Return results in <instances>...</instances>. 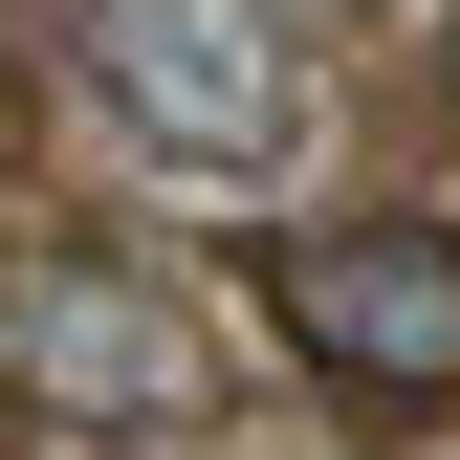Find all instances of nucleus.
I'll return each mask as SVG.
<instances>
[{
  "mask_svg": "<svg viewBox=\"0 0 460 460\" xmlns=\"http://www.w3.org/2000/svg\"><path fill=\"white\" fill-rule=\"evenodd\" d=\"M66 66L132 110L176 176H285V154H307V44H285V0H66Z\"/></svg>",
  "mask_w": 460,
  "mask_h": 460,
  "instance_id": "1",
  "label": "nucleus"
},
{
  "mask_svg": "<svg viewBox=\"0 0 460 460\" xmlns=\"http://www.w3.org/2000/svg\"><path fill=\"white\" fill-rule=\"evenodd\" d=\"M0 351H22V394H44V417H66V438H176L198 417V307H176V285H154V263H110V242H44L22 285H0Z\"/></svg>",
  "mask_w": 460,
  "mask_h": 460,
  "instance_id": "2",
  "label": "nucleus"
},
{
  "mask_svg": "<svg viewBox=\"0 0 460 460\" xmlns=\"http://www.w3.org/2000/svg\"><path fill=\"white\" fill-rule=\"evenodd\" d=\"M285 329H307V373H351L373 417H460V242L438 219H329V242H285Z\"/></svg>",
  "mask_w": 460,
  "mask_h": 460,
  "instance_id": "3",
  "label": "nucleus"
}]
</instances>
